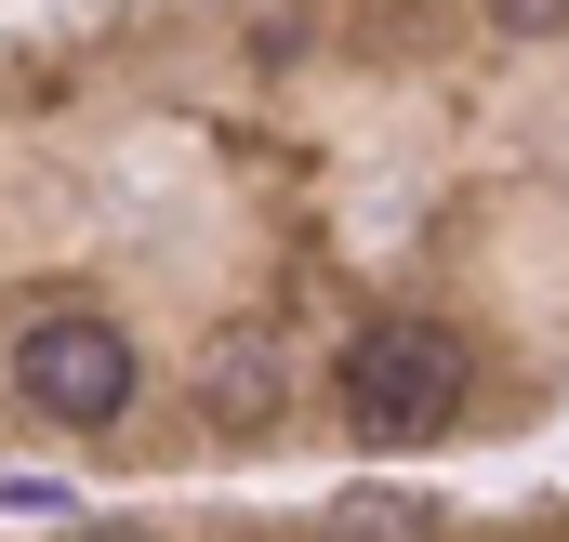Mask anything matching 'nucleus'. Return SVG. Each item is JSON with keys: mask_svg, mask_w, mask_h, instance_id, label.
Returning <instances> with one entry per match:
<instances>
[{"mask_svg": "<svg viewBox=\"0 0 569 542\" xmlns=\"http://www.w3.org/2000/svg\"><path fill=\"white\" fill-rule=\"evenodd\" d=\"M13 384L40 423H120L133 410V344L107 331V318H40L27 344H13Z\"/></svg>", "mask_w": 569, "mask_h": 542, "instance_id": "2", "label": "nucleus"}, {"mask_svg": "<svg viewBox=\"0 0 569 542\" xmlns=\"http://www.w3.org/2000/svg\"><path fill=\"white\" fill-rule=\"evenodd\" d=\"M490 13H503L517 40H557V27H569V0H490Z\"/></svg>", "mask_w": 569, "mask_h": 542, "instance_id": "4", "label": "nucleus"}, {"mask_svg": "<svg viewBox=\"0 0 569 542\" xmlns=\"http://www.w3.org/2000/svg\"><path fill=\"white\" fill-rule=\"evenodd\" d=\"M80 542H133V530H80Z\"/></svg>", "mask_w": 569, "mask_h": 542, "instance_id": "5", "label": "nucleus"}, {"mask_svg": "<svg viewBox=\"0 0 569 542\" xmlns=\"http://www.w3.org/2000/svg\"><path fill=\"white\" fill-rule=\"evenodd\" d=\"M318 542H437V503H411V490H358V503L318 516Z\"/></svg>", "mask_w": 569, "mask_h": 542, "instance_id": "3", "label": "nucleus"}, {"mask_svg": "<svg viewBox=\"0 0 569 542\" xmlns=\"http://www.w3.org/2000/svg\"><path fill=\"white\" fill-rule=\"evenodd\" d=\"M463 384H477L463 331H437V318H385V331L345 344V436H371V450H398V436H450Z\"/></svg>", "mask_w": 569, "mask_h": 542, "instance_id": "1", "label": "nucleus"}]
</instances>
